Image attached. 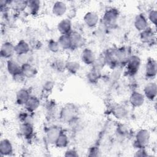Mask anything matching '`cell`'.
<instances>
[{"mask_svg":"<svg viewBox=\"0 0 157 157\" xmlns=\"http://www.w3.org/2000/svg\"><path fill=\"white\" fill-rule=\"evenodd\" d=\"M69 36L70 37L72 48H78L82 47L85 44V39L83 36L77 31H72Z\"/></svg>","mask_w":157,"mask_h":157,"instance_id":"8","label":"cell"},{"mask_svg":"<svg viewBox=\"0 0 157 157\" xmlns=\"http://www.w3.org/2000/svg\"><path fill=\"white\" fill-rule=\"evenodd\" d=\"M66 156H77L78 154L77 151L73 149H69L66 151L64 155Z\"/></svg>","mask_w":157,"mask_h":157,"instance_id":"39","label":"cell"},{"mask_svg":"<svg viewBox=\"0 0 157 157\" xmlns=\"http://www.w3.org/2000/svg\"><path fill=\"white\" fill-rule=\"evenodd\" d=\"M40 105V101L39 98L34 95H31L26 102L25 104L24 107L26 110L29 113H33L36 111Z\"/></svg>","mask_w":157,"mask_h":157,"instance_id":"19","label":"cell"},{"mask_svg":"<svg viewBox=\"0 0 157 157\" xmlns=\"http://www.w3.org/2000/svg\"><path fill=\"white\" fill-rule=\"evenodd\" d=\"M53 86H54V83L52 81L48 80V81H46L44 83V86H43V88L45 91H47V92L49 91L50 92V91L52 90Z\"/></svg>","mask_w":157,"mask_h":157,"instance_id":"37","label":"cell"},{"mask_svg":"<svg viewBox=\"0 0 157 157\" xmlns=\"http://www.w3.org/2000/svg\"><path fill=\"white\" fill-rule=\"evenodd\" d=\"M141 64L140 58L137 55H131L126 64V73L128 76H134L139 71Z\"/></svg>","mask_w":157,"mask_h":157,"instance_id":"2","label":"cell"},{"mask_svg":"<svg viewBox=\"0 0 157 157\" xmlns=\"http://www.w3.org/2000/svg\"><path fill=\"white\" fill-rule=\"evenodd\" d=\"M47 47H48V49L53 53H56L61 49L58 41L55 40L53 39H50L48 41L47 44Z\"/></svg>","mask_w":157,"mask_h":157,"instance_id":"34","label":"cell"},{"mask_svg":"<svg viewBox=\"0 0 157 157\" xmlns=\"http://www.w3.org/2000/svg\"><path fill=\"white\" fill-rule=\"evenodd\" d=\"M105 63L110 67L114 68L118 64V59L117 54V48H112L107 50L104 56Z\"/></svg>","mask_w":157,"mask_h":157,"instance_id":"7","label":"cell"},{"mask_svg":"<svg viewBox=\"0 0 157 157\" xmlns=\"http://www.w3.org/2000/svg\"><path fill=\"white\" fill-rule=\"evenodd\" d=\"M156 83L155 82H150L145 85L144 88V95L145 98L150 101H153L156 96Z\"/></svg>","mask_w":157,"mask_h":157,"instance_id":"10","label":"cell"},{"mask_svg":"<svg viewBox=\"0 0 157 157\" xmlns=\"http://www.w3.org/2000/svg\"><path fill=\"white\" fill-rule=\"evenodd\" d=\"M31 96L29 91L25 88L19 90L16 94V102L18 105H25L28 99Z\"/></svg>","mask_w":157,"mask_h":157,"instance_id":"25","label":"cell"},{"mask_svg":"<svg viewBox=\"0 0 157 157\" xmlns=\"http://www.w3.org/2000/svg\"><path fill=\"white\" fill-rule=\"evenodd\" d=\"M52 11L56 17H62L67 11V5L63 1H56L53 4Z\"/></svg>","mask_w":157,"mask_h":157,"instance_id":"21","label":"cell"},{"mask_svg":"<svg viewBox=\"0 0 157 157\" xmlns=\"http://www.w3.org/2000/svg\"><path fill=\"white\" fill-rule=\"evenodd\" d=\"M66 70L71 74H76L80 69V64L76 61H69L66 63Z\"/></svg>","mask_w":157,"mask_h":157,"instance_id":"29","label":"cell"},{"mask_svg":"<svg viewBox=\"0 0 157 157\" xmlns=\"http://www.w3.org/2000/svg\"><path fill=\"white\" fill-rule=\"evenodd\" d=\"M31 56L29 54V52L28 53L20 55H17V61L21 64H25L26 63H31Z\"/></svg>","mask_w":157,"mask_h":157,"instance_id":"33","label":"cell"},{"mask_svg":"<svg viewBox=\"0 0 157 157\" xmlns=\"http://www.w3.org/2000/svg\"><path fill=\"white\" fill-rule=\"evenodd\" d=\"M13 152V146L11 142L7 139H4L0 142V153L2 156L10 155Z\"/></svg>","mask_w":157,"mask_h":157,"instance_id":"22","label":"cell"},{"mask_svg":"<svg viewBox=\"0 0 157 157\" xmlns=\"http://www.w3.org/2000/svg\"><path fill=\"white\" fill-rule=\"evenodd\" d=\"M80 57L82 62L86 65H93L96 59L93 51L88 48H85L82 50Z\"/></svg>","mask_w":157,"mask_h":157,"instance_id":"11","label":"cell"},{"mask_svg":"<svg viewBox=\"0 0 157 157\" xmlns=\"http://www.w3.org/2000/svg\"><path fill=\"white\" fill-rule=\"evenodd\" d=\"M21 134L26 139H29L32 137L34 132V128L31 122L21 123L20 128Z\"/></svg>","mask_w":157,"mask_h":157,"instance_id":"24","label":"cell"},{"mask_svg":"<svg viewBox=\"0 0 157 157\" xmlns=\"http://www.w3.org/2000/svg\"><path fill=\"white\" fill-rule=\"evenodd\" d=\"M40 2L37 0H32L28 1L27 9L29 10V12L33 15H37L40 10Z\"/></svg>","mask_w":157,"mask_h":157,"instance_id":"31","label":"cell"},{"mask_svg":"<svg viewBox=\"0 0 157 157\" xmlns=\"http://www.w3.org/2000/svg\"><path fill=\"white\" fill-rule=\"evenodd\" d=\"M112 113L118 119H123L127 115L126 108L121 105H116L112 109Z\"/></svg>","mask_w":157,"mask_h":157,"instance_id":"30","label":"cell"},{"mask_svg":"<svg viewBox=\"0 0 157 157\" xmlns=\"http://www.w3.org/2000/svg\"><path fill=\"white\" fill-rule=\"evenodd\" d=\"M28 1H23V0H15L10 1L9 6L13 10L17 12H21L27 9Z\"/></svg>","mask_w":157,"mask_h":157,"instance_id":"27","label":"cell"},{"mask_svg":"<svg viewBox=\"0 0 157 157\" xmlns=\"http://www.w3.org/2000/svg\"><path fill=\"white\" fill-rule=\"evenodd\" d=\"M78 118V110L76 107L71 104H67L60 111V118L66 123H73Z\"/></svg>","mask_w":157,"mask_h":157,"instance_id":"1","label":"cell"},{"mask_svg":"<svg viewBox=\"0 0 157 157\" xmlns=\"http://www.w3.org/2000/svg\"><path fill=\"white\" fill-rule=\"evenodd\" d=\"M57 41L61 49L68 50L72 48L71 42L69 34H61Z\"/></svg>","mask_w":157,"mask_h":157,"instance_id":"28","label":"cell"},{"mask_svg":"<svg viewBox=\"0 0 157 157\" xmlns=\"http://www.w3.org/2000/svg\"><path fill=\"white\" fill-rule=\"evenodd\" d=\"M144 94L139 91H133L129 97V102L134 107H140L145 102Z\"/></svg>","mask_w":157,"mask_h":157,"instance_id":"15","label":"cell"},{"mask_svg":"<svg viewBox=\"0 0 157 157\" xmlns=\"http://www.w3.org/2000/svg\"><path fill=\"white\" fill-rule=\"evenodd\" d=\"M140 39L143 43L151 44L155 40V33L151 28L148 27L140 32Z\"/></svg>","mask_w":157,"mask_h":157,"instance_id":"13","label":"cell"},{"mask_svg":"<svg viewBox=\"0 0 157 157\" xmlns=\"http://www.w3.org/2000/svg\"><path fill=\"white\" fill-rule=\"evenodd\" d=\"M53 68L55 70H57L58 71H61V70H64L65 69V66H66V63H63V61H60V60H57L53 63Z\"/></svg>","mask_w":157,"mask_h":157,"instance_id":"36","label":"cell"},{"mask_svg":"<svg viewBox=\"0 0 157 157\" xmlns=\"http://www.w3.org/2000/svg\"><path fill=\"white\" fill-rule=\"evenodd\" d=\"M147 19L148 21H150L153 25H156L157 21V12L155 9H151L148 13Z\"/></svg>","mask_w":157,"mask_h":157,"instance_id":"35","label":"cell"},{"mask_svg":"<svg viewBox=\"0 0 157 157\" xmlns=\"http://www.w3.org/2000/svg\"><path fill=\"white\" fill-rule=\"evenodd\" d=\"M157 64L156 60L153 58L147 59L145 66V75L146 78L153 80L156 75Z\"/></svg>","mask_w":157,"mask_h":157,"instance_id":"5","label":"cell"},{"mask_svg":"<svg viewBox=\"0 0 157 157\" xmlns=\"http://www.w3.org/2000/svg\"><path fill=\"white\" fill-rule=\"evenodd\" d=\"M119 17V12L116 8H110L107 9L102 17V21L107 27H112L115 25Z\"/></svg>","mask_w":157,"mask_h":157,"instance_id":"3","label":"cell"},{"mask_svg":"<svg viewBox=\"0 0 157 157\" xmlns=\"http://www.w3.org/2000/svg\"><path fill=\"white\" fill-rule=\"evenodd\" d=\"M1 56L5 59H10L15 54V45L10 42H4L1 47Z\"/></svg>","mask_w":157,"mask_h":157,"instance_id":"6","label":"cell"},{"mask_svg":"<svg viewBox=\"0 0 157 157\" xmlns=\"http://www.w3.org/2000/svg\"><path fill=\"white\" fill-rule=\"evenodd\" d=\"M101 75V67L93 64V67L88 73L87 78L90 82L92 83H96L99 81Z\"/></svg>","mask_w":157,"mask_h":157,"instance_id":"23","label":"cell"},{"mask_svg":"<svg viewBox=\"0 0 157 157\" xmlns=\"http://www.w3.org/2000/svg\"><path fill=\"white\" fill-rule=\"evenodd\" d=\"M61 132L60 128L58 126H53L50 127L46 132V137L48 142L50 144H55Z\"/></svg>","mask_w":157,"mask_h":157,"instance_id":"17","label":"cell"},{"mask_svg":"<svg viewBox=\"0 0 157 157\" xmlns=\"http://www.w3.org/2000/svg\"><path fill=\"white\" fill-rule=\"evenodd\" d=\"M99 20L98 13L95 12L90 11L85 13L83 17V21L85 25L89 28H94L97 26Z\"/></svg>","mask_w":157,"mask_h":157,"instance_id":"12","label":"cell"},{"mask_svg":"<svg viewBox=\"0 0 157 157\" xmlns=\"http://www.w3.org/2000/svg\"><path fill=\"white\" fill-rule=\"evenodd\" d=\"M21 74L25 78H33L37 74L36 67L31 63H26L21 65Z\"/></svg>","mask_w":157,"mask_h":157,"instance_id":"14","label":"cell"},{"mask_svg":"<svg viewBox=\"0 0 157 157\" xmlns=\"http://www.w3.org/2000/svg\"><path fill=\"white\" fill-rule=\"evenodd\" d=\"M15 50L17 55L28 53L30 50V45L25 40H20L15 45Z\"/></svg>","mask_w":157,"mask_h":157,"instance_id":"26","label":"cell"},{"mask_svg":"<svg viewBox=\"0 0 157 157\" xmlns=\"http://www.w3.org/2000/svg\"><path fill=\"white\" fill-rule=\"evenodd\" d=\"M58 32L61 34H69L72 31V23L68 18L61 20L57 25Z\"/></svg>","mask_w":157,"mask_h":157,"instance_id":"20","label":"cell"},{"mask_svg":"<svg viewBox=\"0 0 157 157\" xmlns=\"http://www.w3.org/2000/svg\"><path fill=\"white\" fill-rule=\"evenodd\" d=\"M68 144H69V138L63 132H61V133L59 134V137H58L56 141L55 142V145L58 148H63L66 147Z\"/></svg>","mask_w":157,"mask_h":157,"instance_id":"32","label":"cell"},{"mask_svg":"<svg viewBox=\"0 0 157 157\" xmlns=\"http://www.w3.org/2000/svg\"><path fill=\"white\" fill-rule=\"evenodd\" d=\"M150 134L148 131L145 129L139 130L135 136L134 144L136 148H145L150 142Z\"/></svg>","mask_w":157,"mask_h":157,"instance_id":"4","label":"cell"},{"mask_svg":"<svg viewBox=\"0 0 157 157\" xmlns=\"http://www.w3.org/2000/svg\"><path fill=\"white\" fill-rule=\"evenodd\" d=\"M135 156H147V153L145 150V148H138V150L136 152Z\"/></svg>","mask_w":157,"mask_h":157,"instance_id":"38","label":"cell"},{"mask_svg":"<svg viewBox=\"0 0 157 157\" xmlns=\"http://www.w3.org/2000/svg\"><path fill=\"white\" fill-rule=\"evenodd\" d=\"M6 67L9 74L13 77L21 74V65L17 60L12 58L8 59Z\"/></svg>","mask_w":157,"mask_h":157,"instance_id":"9","label":"cell"},{"mask_svg":"<svg viewBox=\"0 0 157 157\" xmlns=\"http://www.w3.org/2000/svg\"><path fill=\"white\" fill-rule=\"evenodd\" d=\"M117 54L119 64H124V65L126 64L129 58L132 55H131L129 50L124 47L117 48Z\"/></svg>","mask_w":157,"mask_h":157,"instance_id":"18","label":"cell"},{"mask_svg":"<svg viewBox=\"0 0 157 157\" xmlns=\"http://www.w3.org/2000/svg\"><path fill=\"white\" fill-rule=\"evenodd\" d=\"M134 24L136 29L141 32L148 27L147 17L144 14L140 13L136 17Z\"/></svg>","mask_w":157,"mask_h":157,"instance_id":"16","label":"cell"}]
</instances>
